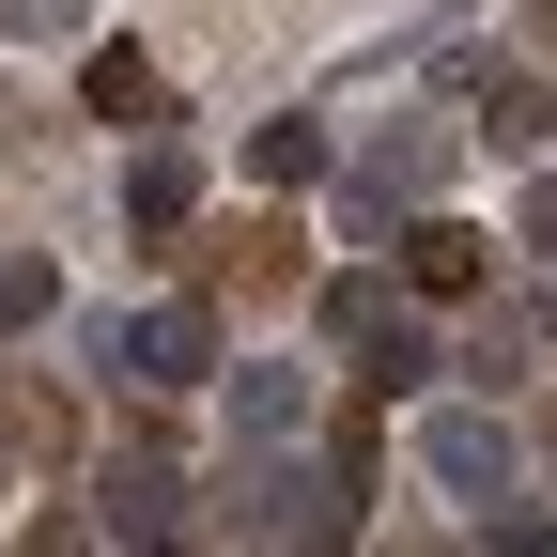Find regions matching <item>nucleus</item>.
Instances as JSON below:
<instances>
[{
  "label": "nucleus",
  "mask_w": 557,
  "mask_h": 557,
  "mask_svg": "<svg viewBox=\"0 0 557 557\" xmlns=\"http://www.w3.org/2000/svg\"><path fill=\"white\" fill-rule=\"evenodd\" d=\"M186 201H201V171H186V156H139V171H124V218H139V233H171Z\"/></svg>",
  "instance_id": "f8f14e48"
},
{
  "label": "nucleus",
  "mask_w": 557,
  "mask_h": 557,
  "mask_svg": "<svg viewBox=\"0 0 557 557\" xmlns=\"http://www.w3.org/2000/svg\"><path fill=\"white\" fill-rule=\"evenodd\" d=\"M465 139L480 124H434V109H418V124H387V139H357V156H341V218H418V201H434L449 186V156H465Z\"/></svg>",
  "instance_id": "f03ea898"
},
{
  "label": "nucleus",
  "mask_w": 557,
  "mask_h": 557,
  "mask_svg": "<svg viewBox=\"0 0 557 557\" xmlns=\"http://www.w3.org/2000/svg\"><path fill=\"white\" fill-rule=\"evenodd\" d=\"M248 171L263 186H325V124H248Z\"/></svg>",
  "instance_id": "9b49d317"
},
{
  "label": "nucleus",
  "mask_w": 557,
  "mask_h": 557,
  "mask_svg": "<svg viewBox=\"0 0 557 557\" xmlns=\"http://www.w3.org/2000/svg\"><path fill=\"white\" fill-rule=\"evenodd\" d=\"M47 310H62V278H47L32 248H0V325H47Z\"/></svg>",
  "instance_id": "ddd939ff"
},
{
  "label": "nucleus",
  "mask_w": 557,
  "mask_h": 557,
  "mask_svg": "<svg viewBox=\"0 0 557 557\" xmlns=\"http://www.w3.org/2000/svg\"><path fill=\"white\" fill-rule=\"evenodd\" d=\"M295 418H310V372H295V357H248V372H233V434H248V449H278Z\"/></svg>",
  "instance_id": "6e6552de"
},
{
  "label": "nucleus",
  "mask_w": 557,
  "mask_h": 557,
  "mask_svg": "<svg viewBox=\"0 0 557 557\" xmlns=\"http://www.w3.org/2000/svg\"><path fill=\"white\" fill-rule=\"evenodd\" d=\"M418 480L465 496V511H511V496H527V434L480 418V403H434V418H418Z\"/></svg>",
  "instance_id": "7ed1b4c3"
},
{
  "label": "nucleus",
  "mask_w": 557,
  "mask_h": 557,
  "mask_svg": "<svg viewBox=\"0 0 557 557\" xmlns=\"http://www.w3.org/2000/svg\"><path fill=\"white\" fill-rule=\"evenodd\" d=\"M248 527H263V542H341L357 511H341V480H325V465H295V434H278V449L248 465Z\"/></svg>",
  "instance_id": "39448f33"
},
{
  "label": "nucleus",
  "mask_w": 557,
  "mask_h": 557,
  "mask_svg": "<svg viewBox=\"0 0 557 557\" xmlns=\"http://www.w3.org/2000/svg\"><path fill=\"white\" fill-rule=\"evenodd\" d=\"M403 278H418V295H480V233L465 218H418L403 233Z\"/></svg>",
  "instance_id": "1a4fd4ad"
},
{
  "label": "nucleus",
  "mask_w": 557,
  "mask_h": 557,
  "mask_svg": "<svg viewBox=\"0 0 557 557\" xmlns=\"http://www.w3.org/2000/svg\"><path fill=\"white\" fill-rule=\"evenodd\" d=\"M0 32L16 47H78V0H0Z\"/></svg>",
  "instance_id": "4468645a"
},
{
  "label": "nucleus",
  "mask_w": 557,
  "mask_h": 557,
  "mask_svg": "<svg viewBox=\"0 0 557 557\" xmlns=\"http://www.w3.org/2000/svg\"><path fill=\"white\" fill-rule=\"evenodd\" d=\"M527 248H542V263H557V171H542V186H527Z\"/></svg>",
  "instance_id": "2eb2a0df"
},
{
  "label": "nucleus",
  "mask_w": 557,
  "mask_h": 557,
  "mask_svg": "<svg viewBox=\"0 0 557 557\" xmlns=\"http://www.w3.org/2000/svg\"><path fill=\"white\" fill-rule=\"evenodd\" d=\"M480 139H496V156H542L557 139V78H527V62H496V78H480V109H465Z\"/></svg>",
  "instance_id": "423d86ee"
},
{
  "label": "nucleus",
  "mask_w": 557,
  "mask_h": 557,
  "mask_svg": "<svg viewBox=\"0 0 557 557\" xmlns=\"http://www.w3.org/2000/svg\"><path fill=\"white\" fill-rule=\"evenodd\" d=\"M94 496H109V511H94L109 542H171V527H186V496H171V465H109Z\"/></svg>",
  "instance_id": "0eeeda50"
},
{
  "label": "nucleus",
  "mask_w": 557,
  "mask_h": 557,
  "mask_svg": "<svg viewBox=\"0 0 557 557\" xmlns=\"http://www.w3.org/2000/svg\"><path fill=\"white\" fill-rule=\"evenodd\" d=\"M0 480H16V434H0Z\"/></svg>",
  "instance_id": "dca6fc26"
},
{
  "label": "nucleus",
  "mask_w": 557,
  "mask_h": 557,
  "mask_svg": "<svg viewBox=\"0 0 557 557\" xmlns=\"http://www.w3.org/2000/svg\"><path fill=\"white\" fill-rule=\"evenodd\" d=\"M78 94H94V124H139V109H156V62H139V47H94Z\"/></svg>",
  "instance_id": "9d476101"
},
{
  "label": "nucleus",
  "mask_w": 557,
  "mask_h": 557,
  "mask_svg": "<svg viewBox=\"0 0 557 557\" xmlns=\"http://www.w3.org/2000/svg\"><path fill=\"white\" fill-rule=\"evenodd\" d=\"M78 357H94L109 387H218V310H201V295L94 310V325H78Z\"/></svg>",
  "instance_id": "f257e3e1"
},
{
  "label": "nucleus",
  "mask_w": 557,
  "mask_h": 557,
  "mask_svg": "<svg viewBox=\"0 0 557 557\" xmlns=\"http://www.w3.org/2000/svg\"><path fill=\"white\" fill-rule=\"evenodd\" d=\"M325 341L372 357V387H418V372H434V341H418V310L387 295V278H325Z\"/></svg>",
  "instance_id": "20e7f679"
}]
</instances>
